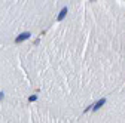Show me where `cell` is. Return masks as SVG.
I'll return each mask as SVG.
<instances>
[{
  "label": "cell",
  "instance_id": "1",
  "mask_svg": "<svg viewBox=\"0 0 125 123\" xmlns=\"http://www.w3.org/2000/svg\"><path fill=\"white\" fill-rule=\"evenodd\" d=\"M104 104H106V99L103 98V99H100V101H98V102H97L95 105H94V107H92V110H98V108H101V107H103Z\"/></svg>",
  "mask_w": 125,
  "mask_h": 123
},
{
  "label": "cell",
  "instance_id": "2",
  "mask_svg": "<svg viewBox=\"0 0 125 123\" xmlns=\"http://www.w3.org/2000/svg\"><path fill=\"white\" fill-rule=\"evenodd\" d=\"M30 37V33H24V34H20L18 36V39H17V42L20 43V42H22V40H25V39H28Z\"/></svg>",
  "mask_w": 125,
  "mask_h": 123
},
{
  "label": "cell",
  "instance_id": "3",
  "mask_svg": "<svg viewBox=\"0 0 125 123\" xmlns=\"http://www.w3.org/2000/svg\"><path fill=\"white\" fill-rule=\"evenodd\" d=\"M67 12H69V9H67V8H64V9H62V10L60 12V15H58V21H61L62 18H64L66 15H67Z\"/></svg>",
  "mask_w": 125,
  "mask_h": 123
}]
</instances>
